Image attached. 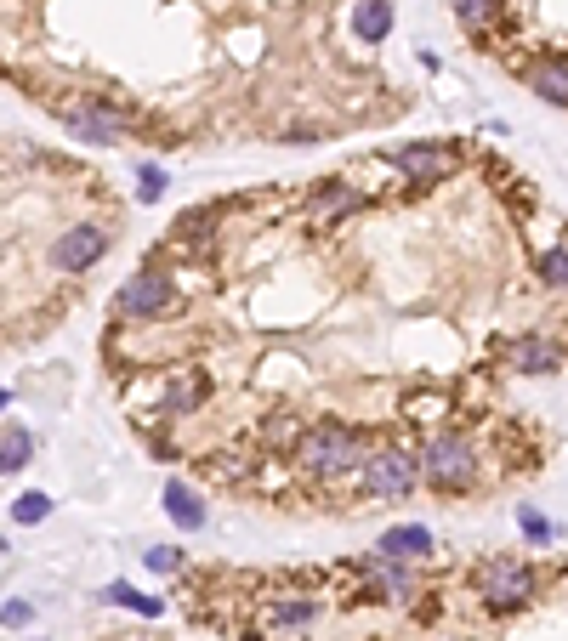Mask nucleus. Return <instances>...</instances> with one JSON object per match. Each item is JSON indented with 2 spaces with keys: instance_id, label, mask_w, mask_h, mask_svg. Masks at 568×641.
<instances>
[{
  "instance_id": "f257e3e1",
  "label": "nucleus",
  "mask_w": 568,
  "mask_h": 641,
  "mask_svg": "<svg viewBox=\"0 0 568 641\" xmlns=\"http://www.w3.org/2000/svg\"><path fill=\"white\" fill-rule=\"evenodd\" d=\"M296 460L307 471H319V477H347V471H364V443H358L353 426H341V420H319V426H307L296 437Z\"/></svg>"
},
{
  "instance_id": "f03ea898",
  "label": "nucleus",
  "mask_w": 568,
  "mask_h": 641,
  "mask_svg": "<svg viewBox=\"0 0 568 641\" xmlns=\"http://www.w3.org/2000/svg\"><path fill=\"white\" fill-rule=\"evenodd\" d=\"M421 477L438 488V494H461V488H472V477H478V449H472L461 432H438L421 454Z\"/></svg>"
},
{
  "instance_id": "7ed1b4c3",
  "label": "nucleus",
  "mask_w": 568,
  "mask_h": 641,
  "mask_svg": "<svg viewBox=\"0 0 568 641\" xmlns=\"http://www.w3.org/2000/svg\"><path fill=\"white\" fill-rule=\"evenodd\" d=\"M358 483H364V494H375V500H404L415 483H426L421 477V460L404 449H375L370 460H364V471H358Z\"/></svg>"
},
{
  "instance_id": "20e7f679",
  "label": "nucleus",
  "mask_w": 568,
  "mask_h": 641,
  "mask_svg": "<svg viewBox=\"0 0 568 641\" xmlns=\"http://www.w3.org/2000/svg\"><path fill=\"white\" fill-rule=\"evenodd\" d=\"M478 596L495 613H517V607L534 596V568L529 562H512V556H495V562H483L478 573Z\"/></svg>"
},
{
  "instance_id": "39448f33",
  "label": "nucleus",
  "mask_w": 568,
  "mask_h": 641,
  "mask_svg": "<svg viewBox=\"0 0 568 641\" xmlns=\"http://www.w3.org/2000/svg\"><path fill=\"white\" fill-rule=\"evenodd\" d=\"M392 165H398L415 188H432V182L455 176V154H449L444 142H404V148H392Z\"/></svg>"
},
{
  "instance_id": "423d86ee",
  "label": "nucleus",
  "mask_w": 568,
  "mask_h": 641,
  "mask_svg": "<svg viewBox=\"0 0 568 641\" xmlns=\"http://www.w3.org/2000/svg\"><path fill=\"white\" fill-rule=\"evenodd\" d=\"M165 307H171V278L165 273L125 278L120 295H114V312H120V318H160Z\"/></svg>"
},
{
  "instance_id": "0eeeda50",
  "label": "nucleus",
  "mask_w": 568,
  "mask_h": 641,
  "mask_svg": "<svg viewBox=\"0 0 568 641\" xmlns=\"http://www.w3.org/2000/svg\"><path fill=\"white\" fill-rule=\"evenodd\" d=\"M103 250H108V233L103 227H91V222H80V227H69V233L52 244V261L63 267V273H86Z\"/></svg>"
},
{
  "instance_id": "6e6552de",
  "label": "nucleus",
  "mask_w": 568,
  "mask_h": 641,
  "mask_svg": "<svg viewBox=\"0 0 568 641\" xmlns=\"http://www.w3.org/2000/svg\"><path fill=\"white\" fill-rule=\"evenodd\" d=\"M375 556H387V562H421V556H432V528H421V522L387 528L381 545H375Z\"/></svg>"
},
{
  "instance_id": "1a4fd4ad",
  "label": "nucleus",
  "mask_w": 568,
  "mask_h": 641,
  "mask_svg": "<svg viewBox=\"0 0 568 641\" xmlns=\"http://www.w3.org/2000/svg\"><path fill=\"white\" fill-rule=\"evenodd\" d=\"M523 80H529L534 97L568 108V63H563V57H534L529 69H523Z\"/></svg>"
},
{
  "instance_id": "9d476101",
  "label": "nucleus",
  "mask_w": 568,
  "mask_h": 641,
  "mask_svg": "<svg viewBox=\"0 0 568 641\" xmlns=\"http://www.w3.org/2000/svg\"><path fill=\"white\" fill-rule=\"evenodd\" d=\"M409 590H415V573H409V562H387V556H370V596H381V602H404Z\"/></svg>"
},
{
  "instance_id": "9b49d317",
  "label": "nucleus",
  "mask_w": 568,
  "mask_h": 641,
  "mask_svg": "<svg viewBox=\"0 0 568 641\" xmlns=\"http://www.w3.org/2000/svg\"><path fill=\"white\" fill-rule=\"evenodd\" d=\"M160 500H165V511H171V522H177V528H188V534H199V528H205V505H199V494L182 483V477H171V483L160 488Z\"/></svg>"
},
{
  "instance_id": "f8f14e48",
  "label": "nucleus",
  "mask_w": 568,
  "mask_h": 641,
  "mask_svg": "<svg viewBox=\"0 0 568 641\" xmlns=\"http://www.w3.org/2000/svg\"><path fill=\"white\" fill-rule=\"evenodd\" d=\"M512 369H523V375H551V369H563V352L551 347V341H540V335H523V341H512Z\"/></svg>"
},
{
  "instance_id": "ddd939ff",
  "label": "nucleus",
  "mask_w": 568,
  "mask_h": 641,
  "mask_svg": "<svg viewBox=\"0 0 568 641\" xmlns=\"http://www.w3.org/2000/svg\"><path fill=\"white\" fill-rule=\"evenodd\" d=\"M353 35L370 40V46L392 35V6H387V0H358V6H353Z\"/></svg>"
},
{
  "instance_id": "4468645a",
  "label": "nucleus",
  "mask_w": 568,
  "mask_h": 641,
  "mask_svg": "<svg viewBox=\"0 0 568 641\" xmlns=\"http://www.w3.org/2000/svg\"><path fill=\"white\" fill-rule=\"evenodd\" d=\"M63 125H69L74 137L97 142V148H108V142H120V125L108 120V114H91V108H69V114H63Z\"/></svg>"
},
{
  "instance_id": "2eb2a0df",
  "label": "nucleus",
  "mask_w": 568,
  "mask_h": 641,
  "mask_svg": "<svg viewBox=\"0 0 568 641\" xmlns=\"http://www.w3.org/2000/svg\"><path fill=\"white\" fill-rule=\"evenodd\" d=\"M358 205H364V193L347 188V182H330V188L313 193V210H319V216H347V210H358Z\"/></svg>"
},
{
  "instance_id": "dca6fc26",
  "label": "nucleus",
  "mask_w": 568,
  "mask_h": 641,
  "mask_svg": "<svg viewBox=\"0 0 568 641\" xmlns=\"http://www.w3.org/2000/svg\"><path fill=\"white\" fill-rule=\"evenodd\" d=\"M29 454H35V437L23 432V426H6V437H0V471H23Z\"/></svg>"
},
{
  "instance_id": "f3484780",
  "label": "nucleus",
  "mask_w": 568,
  "mask_h": 641,
  "mask_svg": "<svg viewBox=\"0 0 568 641\" xmlns=\"http://www.w3.org/2000/svg\"><path fill=\"white\" fill-rule=\"evenodd\" d=\"M103 602L131 607V613H142V619H160V613H165V602H154V596H137L131 585H108V590H103Z\"/></svg>"
},
{
  "instance_id": "a211bd4d",
  "label": "nucleus",
  "mask_w": 568,
  "mask_h": 641,
  "mask_svg": "<svg viewBox=\"0 0 568 641\" xmlns=\"http://www.w3.org/2000/svg\"><path fill=\"white\" fill-rule=\"evenodd\" d=\"M46 517H52V500H46V494H35V488L12 500V522H23V528H35V522H46Z\"/></svg>"
},
{
  "instance_id": "6ab92c4d",
  "label": "nucleus",
  "mask_w": 568,
  "mask_h": 641,
  "mask_svg": "<svg viewBox=\"0 0 568 641\" xmlns=\"http://www.w3.org/2000/svg\"><path fill=\"white\" fill-rule=\"evenodd\" d=\"M534 273L546 278L551 290H568V244H557V250H546V256L534 261Z\"/></svg>"
},
{
  "instance_id": "aec40b11",
  "label": "nucleus",
  "mask_w": 568,
  "mask_h": 641,
  "mask_svg": "<svg viewBox=\"0 0 568 641\" xmlns=\"http://www.w3.org/2000/svg\"><path fill=\"white\" fill-rule=\"evenodd\" d=\"M455 12H461L466 29H489V23L506 12V6H500V0H455Z\"/></svg>"
},
{
  "instance_id": "412c9836",
  "label": "nucleus",
  "mask_w": 568,
  "mask_h": 641,
  "mask_svg": "<svg viewBox=\"0 0 568 641\" xmlns=\"http://www.w3.org/2000/svg\"><path fill=\"white\" fill-rule=\"evenodd\" d=\"M313 613H319L313 602H273V613H267V619L279 624V630H302V624H313Z\"/></svg>"
},
{
  "instance_id": "4be33fe9",
  "label": "nucleus",
  "mask_w": 568,
  "mask_h": 641,
  "mask_svg": "<svg viewBox=\"0 0 568 641\" xmlns=\"http://www.w3.org/2000/svg\"><path fill=\"white\" fill-rule=\"evenodd\" d=\"M199 398H205V386H199V381H177L171 392H165L160 409H165V415H188V409H194Z\"/></svg>"
},
{
  "instance_id": "5701e85b",
  "label": "nucleus",
  "mask_w": 568,
  "mask_h": 641,
  "mask_svg": "<svg viewBox=\"0 0 568 641\" xmlns=\"http://www.w3.org/2000/svg\"><path fill=\"white\" fill-rule=\"evenodd\" d=\"M517 528H523V534H529L534 545H546V539L557 534V528H551V522L540 517V511H534V505H523V511H517Z\"/></svg>"
},
{
  "instance_id": "b1692460",
  "label": "nucleus",
  "mask_w": 568,
  "mask_h": 641,
  "mask_svg": "<svg viewBox=\"0 0 568 641\" xmlns=\"http://www.w3.org/2000/svg\"><path fill=\"white\" fill-rule=\"evenodd\" d=\"M137 182H142V188H137V199H142V205H154V199L165 193V171H154V165H142V171H137Z\"/></svg>"
},
{
  "instance_id": "393cba45",
  "label": "nucleus",
  "mask_w": 568,
  "mask_h": 641,
  "mask_svg": "<svg viewBox=\"0 0 568 641\" xmlns=\"http://www.w3.org/2000/svg\"><path fill=\"white\" fill-rule=\"evenodd\" d=\"M177 562H182V556L171 551V545H154V551L142 556V568H148V573H177Z\"/></svg>"
},
{
  "instance_id": "a878e982",
  "label": "nucleus",
  "mask_w": 568,
  "mask_h": 641,
  "mask_svg": "<svg viewBox=\"0 0 568 641\" xmlns=\"http://www.w3.org/2000/svg\"><path fill=\"white\" fill-rule=\"evenodd\" d=\"M29 619H35V607H29V602H6V624H12V630L29 624Z\"/></svg>"
}]
</instances>
